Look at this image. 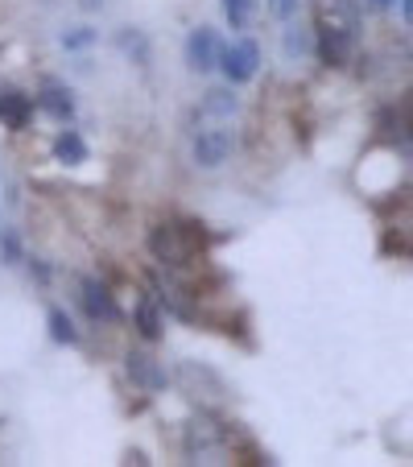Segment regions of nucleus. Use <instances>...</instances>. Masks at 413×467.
<instances>
[{"instance_id": "obj_15", "label": "nucleus", "mask_w": 413, "mask_h": 467, "mask_svg": "<svg viewBox=\"0 0 413 467\" xmlns=\"http://www.w3.org/2000/svg\"><path fill=\"white\" fill-rule=\"evenodd\" d=\"M372 4H392V0H372Z\"/></svg>"}, {"instance_id": "obj_3", "label": "nucleus", "mask_w": 413, "mask_h": 467, "mask_svg": "<svg viewBox=\"0 0 413 467\" xmlns=\"http://www.w3.org/2000/svg\"><path fill=\"white\" fill-rule=\"evenodd\" d=\"M215 58H219V38L211 25H198V30H190V38H186V66L190 71H198V75H206V71H215Z\"/></svg>"}, {"instance_id": "obj_6", "label": "nucleus", "mask_w": 413, "mask_h": 467, "mask_svg": "<svg viewBox=\"0 0 413 467\" xmlns=\"http://www.w3.org/2000/svg\"><path fill=\"white\" fill-rule=\"evenodd\" d=\"M55 157L66 166H79V162H88V145H83V137L75 129H63L55 137Z\"/></svg>"}, {"instance_id": "obj_4", "label": "nucleus", "mask_w": 413, "mask_h": 467, "mask_svg": "<svg viewBox=\"0 0 413 467\" xmlns=\"http://www.w3.org/2000/svg\"><path fill=\"white\" fill-rule=\"evenodd\" d=\"M79 302H83V310H88L91 323H116V318H120L116 302H112V293L104 290L96 277H83V282H79Z\"/></svg>"}, {"instance_id": "obj_14", "label": "nucleus", "mask_w": 413, "mask_h": 467, "mask_svg": "<svg viewBox=\"0 0 413 467\" xmlns=\"http://www.w3.org/2000/svg\"><path fill=\"white\" fill-rule=\"evenodd\" d=\"M269 9L277 13V17H294V13H298V0H269Z\"/></svg>"}, {"instance_id": "obj_10", "label": "nucleus", "mask_w": 413, "mask_h": 467, "mask_svg": "<svg viewBox=\"0 0 413 467\" xmlns=\"http://www.w3.org/2000/svg\"><path fill=\"white\" fill-rule=\"evenodd\" d=\"M252 4H257V0H223V13H228L232 30H244V25H249Z\"/></svg>"}, {"instance_id": "obj_5", "label": "nucleus", "mask_w": 413, "mask_h": 467, "mask_svg": "<svg viewBox=\"0 0 413 467\" xmlns=\"http://www.w3.org/2000/svg\"><path fill=\"white\" fill-rule=\"evenodd\" d=\"M30 112H33L30 96H21V91H0V120H4L9 129H25Z\"/></svg>"}, {"instance_id": "obj_13", "label": "nucleus", "mask_w": 413, "mask_h": 467, "mask_svg": "<svg viewBox=\"0 0 413 467\" xmlns=\"http://www.w3.org/2000/svg\"><path fill=\"white\" fill-rule=\"evenodd\" d=\"M302 50H306V38L290 30V33H285V55H302Z\"/></svg>"}, {"instance_id": "obj_7", "label": "nucleus", "mask_w": 413, "mask_h": 467, "mask_svg": "<svg viewBox=\"0 0 413 467\" xmlns=\"http://www.w3.org/2000/svg\"><path fill=\"white\" fill-rule=\"evenodd\" d=\"M129 372H132L137 380H141L145 389H162V385H165L162 369H157V364H153L149 356H141V352H132V356H129Z\"/></svg>"}, {"instance_id": "obj_9", "label": "nucleus", "mask_w": 413, "mask_h": 467, "mask_svg": "<svg viewBox=\"0 0 413 467\" xmlns=\"http://www.w3.org/2000/svg\"><path fill=\"white\" fill-rule=\"evenodd\" d=\"M46 318H50V335H55V344H75V339H79L75 323H71L58 306H50V315H46Z\"/></svg>"}, {"instance_id": "obj_1", "label": "nucleus", "mask_w": 413, "mask_h": 467, "mask_svg": "<svg viewBox=\"0 0 413 467\" xmlns=\"http://www.w3.org/2000/svg\"><path fill=\"white\" fill-rule=\"evenodd\" d=\"M232 116H236V96L232 91H206L203 108L195 116V129H190V153L195 162L215 170L232 157L236 149V129H232Z\"/></svg>"}, {"instance_id": "obj_2", "label": "nucleus", "mask_w": 413, "mask_h": 467, "mask_svg": "<svg viewBox=\"0 0 413 467\" xmlns=\"http://www.w3.org/2000/svg\"><path fill=\"white\" fill-rule=\"evenodd\" d=\"M215 66L223 71V79H228L232 88H240V83L257 79V71H261V50H257V42H232V46H219Z\"/></svg>"}, {"instance_id": "obj_11", "label": "nucleus", "mask_w": 413, "mask_h": 467, "mask_svg": "<svg viewBox=\"0 0 413 467\" xmlns=\"http://www.w3.org/2000/svg\"><path fill=\"white\" fill-rule=\"evenodd\" d=\"M157 331H162V323H157V315H153V306H141V335L157 339Z\"/></svg>"}, {"instance_id": "obj_8", "label": "nucleus", "mask_w": 413, "mask_h": 467, "mask_svg": "<svg viewBox=\"0 0 413 467\" xmlns=\"http://www.w3.org/2000/svg\"><path fill=\"white\" fill-rule=\"evenodd\" d=\"M42 108H46V112H55L58 120H71L75 104H71V96H66L63 88H46V91H42Z\"/></svg>"}, {"instance_id": "obj_12", "label": "nucleus", "mask_w": 413, "mask_h": 467, "mask_svg": "<svg viewBox=\"0 0 413 467\" xmlns=\"http://www.w3.org/2000/svg\"><path fill=\"white\" fill-rule=\"evenodd\" d=\"M91 38H96L91 30H75V33H66V38H63V46H66V50H79V46H88Z\"/></svg>"}]
</instances>
